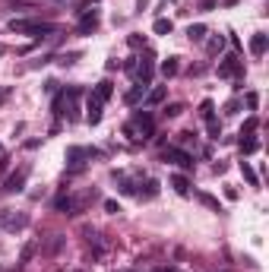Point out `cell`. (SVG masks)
<instances>
[{
	"label": "cell",
	"instance_id": "obj_22",
	"mask_svg": "<svg viewBox=\"0 0 269 272\" xmlns=\"http://www.w3.org/2000/svg\"><path fill=\"white\" fill-rule=\"evenodd\" d=\"M187 38H190V42H203V38H206V25L203 22L190 25V29H187Z\"/></svg>",
	"mask_w": 269,
	"mask_h": 272
},
{
	"label": "cell",
	"instance_id": "obj_19",
	"mask_svg": "<svg viewBox=\"0 0 269 272\" xmlns=\"http://www.w3.org/2000/svg\"><path fill=\"white\" fill-rule=\"evenodd\" d=\"M197 200H200V203H203V206H206V209H212V212H222V203H219V200H215V196H212V193H197Z\"/></svg>",
	"mask_w": 269,
	"mask_h": 272
},
{
	"label": "cell",
	"instance_id": "obj_14",
	"mask_svg": "<svg viewBox=\"0 0 269 272\" xmlns=\"http://www.w3.org/2000/svg\"><path fill=\"white\" fill-rule=\"evenodd\" d=\"M136 196H139V200H156V196H158V181H146V187L136 190Z\"/></svg>",
	"mask_w": 269,
	"mask_h": 272
},
{
	"label": "cell",
	"instance_id": "obj_1",
	"mask_svg": "<svg viewBox=\"0 0 269 272\" xmlns=\"http://www.w3.org/2000/svg\"><path fill=\"white\" fill-rule=\"evenodd\" d=\"M10 32H29L35 38H48V35H54V25L51 22H32V19H10Z\"/></svg>",
	"mask_w": 269,
	"mask_h": 272
},
{
	"label": "cell",
	"instance_id": "obj_26",
	"mask_svg": "<svg viewBox=\"0 0 269 272\" xmlns=\"http://www.w3.org/2000/svg\"><path fill=\"white\" fill-rule=\"evenodd\" d=\"M257 127H260V121H257V117H247V121H244V127H241V136H250Z\"/></svg>",
	"mask_w": 269,
	"mask_h": 272
},
{
	"label": "cell",
	"instance_id": "obj_10",
	"mask_svg": "<svg viewBox=\"0 0 269 272\" xmlns=\"http://www.w3.org/2000/svg\"><path fill=\"white\" fill-rule=\"evenodd\" d=\"M79 35H92V32H98V16L95 13H89V16H83V22H79Z\"/></svg>",
	"mask_w": 269,
	"mask_h": 272
},
{
	"label": "cell",
	"instance_id": "obj_33",
	"mask_svg": "<svg viewBox=\"0 0 269 272\" xmlns=\"http://www.w3.org/2000/svg\"><path fill=\"white\" fill-rule=\"evenodd\" d=\"M257 105H260V95H257V92H247V108L257 111Z\"/></svg>",
	"mask_w": 269,
	"mask_h": 272
},
{
	"label": "cell",
	"instance_id": "obj_11",
	"mask_svg": "<svg viewBox=\"0 0 269 272\" xmlns=\"http://www.w3.org/2000/svg\"><path fill=\"white\" fill-rule=\"evenodd\" d=\"M92 95H95L98 102H108V98L114 95V83H111V79H102V83L95 85V92H92Z\"/></svg>",
	"mask_w": 269,
	"mask_h": 272
},
{
	"label": "cell",
	"instance_id": "obj_23",
	"mask_svg": "<svg viewBox=\"0 0 269 272\" xmlns=\"http://www.w3.org/2000/svg\"><path fill=\"white\" fill-rule=\"evenodd\" d=\"M260 149V143H257V139H250V136H241V155H253V152H257Z\"/></svg>",
	"mask_w": 269,
	"mask_h": 272
},
{
	"label": "cell",
	"instance_id": "obj_17",
	"mask_svg": "<svg viewBox=\"0 0 269 272\" xmlns=\"http://www.w3.org/2000/svg\"><path fill=\"white\" fill-rule=\"evenodd\" d=\"M139 98H146V83H136L130 92H127V105H136Z\"/></svg>",
	"mask_w": 269,
	"mask_h": 272
},
{
	"label": "cell",
	"instance_id": "obj_6",
	"mask_svg": "<svg viewBox=\"0 0 269 272\" xmlns=\"http://www.w3.org/2000/svg\"><path fill=\"white\" fill-rule=\"evenodd\" d=\"M92 155H102V152L98 149H83V146H70V149H67V165L83 168V158H92Z\"/></svg>",
	"mask_w": 269,
	"mask_h": 272
},
{
	"label": "cell",
	"instance_id": "obj_38",
	"mask_svg": "<svg viewBox=\"0 0 269 272\" xmlns=\"http://www.w3.org/2000/svg\"><path fill=\"white\" fill-rule=\"evenodd\" d=\"M158 272H174V269H158Z\"/></svg>",
	"mask_w": 269,
	"mask_h": 272
},
{
	"label": "cell",
	"instance_id": "obj_29",
	"mask_svg": "<svg viewBox=\"0 0 269 272\" xmlns=\"http://www.w3.org/2000/svg\"><path fill=\"white\" fill-rule=\"evenodd\" d=\"M79 61V54H76V51H70V54H60L57 57V63H60V67H70V63H76Z\"/></svg>",
	"mask_w": 269,
	"mask_h": 272
},
{
	"label": "cell",
	"instance_id": "obj_31",
	"mask_svg": "<svg viewBox=\"0 0 269 272\" xmlns=\"http://www.w3.org/2000/svg\"><path fill=\"white\" fill-rule=\"evenodd\" d=\"M238 111H241V102H238V98H231V102L225 105V114L231 117V114H238Z\"/></svg>",
	"mask_w": 269,
	"mask_h": 272
},
{
	"label": "cell",
	"instance_id": "obj_12",
	"mask_svg": "<svg viewBox=\"0 0 269 272\" xmlns=\"http://www.w3.org/2000/svg\"><path fill=\"white\" fill-rule=\"evenodd\" d=\"M152 70H156V63H152L149 57H146L143 63H136V76H139V83H146V85H149V79H152Z\"/></svg>",
	"mask_w": 269,
	"mask_h": 272
},
{
	"label": "cell",
	"instance_id": "obj_21",
	"mask_svg": "<svg viewBox=\"0 0 269 272\" xmlns=\"http://www.w3.org/2000/svg\"><path fill=\"white\" fill-rule=\"evenodd\" d=\"M241 174H244V181L250 184V187H257V184H260L257 171H253V168H250V165H247V162H241Z\"/></svg>",
	"mask_w": 269,
	"mask_h": 272
},
{
	"label": "cell",
	"instance_id": "obj_3",
	"mask_svg": "<svg viewBox=\"0 0 269 272\" xmlns=\"http://www.w3.org/2000/svg\"><path fill=\"white\" fill-rule=\"evenodd\" d=\"M29 165H22L19 171H10L6 174V181H3V193H22L25 190V177H29Z\"/></svg>",
	"mask_w": 269,
	"mask_h": 272
},
{
	"label": "cell",
	"instance_id": "obj_7",
	"mask_svg": "<svg viewBox=\"0 0 269 272\" xmlns=\"http://www.w3.org/2000/svg\"><path fill=\"white\" fill-rule=\"evenodd\" d=\"M133 127H136L143 136H152V130H156V121H152L149 111L139 108V111H133Z\"/></svg>",
	"mask_w": 269,
	"mask_h": 272
},
{
	"label": "cell",
	"instance_id": "obj_9",
	"mask_svg": "<svg viewBox=\"0 0 269 272\" xmlns=\"http://www.w3.org/2000/svg\"><path fill=\"white\" fill-rule=\"evenodd\" d=\"M266 48H269V35H263V32L250 35V54H253V57H263Z\"/></svg>",
	"mask_w": 269,
	"mask_h": 272
},
{
	"label": "cell",
	"instance_id": "obj_16",
	"mask_svg": "<svg viewBox=\"0 0 269 272\" xmlns=\"http://www.w3.org/2000/svg\"><path fill=\"white\" fill-rule=\"evenodd\" d=\"M178 70H180V63H178V57H168L165 63H161V76L165 79H171V76H178Z\"/></svg>",
	"mask_w": 269,
	"mask_h": 272
},
{
	"label": "cell",
	"instance_id": "obj_8",
	"mask_svg": "<svg viewBox=\"0 0 269 272\" xmlns=\"http://www.w3.org/2000/svg\"><path fill=\"white\" fill-rule=\"evenodd\" d=\"M102 108H105V102H98L95 95H89V102H86V121L95 127V124H102Z\"/></svg>",
	"mask_w": 269,
	"mask_h": 272
},
{
	"label": "cell",
	"instance_id": "obj_13",
	"mask_svg": "<svg viewBox=\"0 0 269 272\" xmlns=\"http://www.w3.org/2000/svg\"><path fill=\"white\" fill-rule=\"evenodd\" d=\"M171 187H174V193H180V196H190V181H187L184 174H174V177H171Z\"/></svg>",
	"mask_w": 269,
	"mask_h": 272
},
{
	"label": "cell",
	"instance_id": "obj_27",
	"mask_svg": "<svg viewBox=\"0 0 269 272\" xmlns=\"http://www.w3.org/2000/svg\"><path fill=\"white\" fill-rule=\"evenodd\" d=\"M206 130H209V139H219L222 136V124L215 121V117H212V121H206Z\"/></svg>",
	"mask_w": 269,
	"mask_h": 272
},
{
	"label": "cell",
	"instance_id": "obj_2",
	"mask_svg": "<svg viewBox=\"0 0 269 272\" xmlns=\"http://www.w3.org/2000/svg\"><path fill=\"white\" fill-rule=\"evenodd\" d=\"M29 222H32V218L25 215V212H10V209H0V228H3V231H10V234H16V231L29 228Z\"/></svg>",
	"mask_w": 269,
	"mask_h": 272
},
{
	"label": "cell",
	"instance_id": "obj_5",
	"mask_svg": "<svg viewBox=\"0 0 269 272\" xmlns=\"http://www.w3.org/2000/svg\"><path fill=\"white\" fill-rule=\"evenodd\" d=\"M161 158L171 162V165H178V168H184V171H193V155L187 149H165V152H161Z\"/></svg>",
	"mask_w": 269,
	"mask_h": 272
},
{
	"label": "cell",
	"instance_id": "obj_24",
	"mask_svg": "<svg viewBox=\"0 0 269 272\" xmlns=\"http://www.w3.org/2000/svg\"><path fill=\"white\" fill-rule=\"evenodd\" d=\"M171 19H156V25H152V32H156V35H171Z\"/></svg>",
	"mask_w": 269,
	"mask_h": 272
},
{
	"label": "cell",
	"instance_id": "obj_32",
	"mask_svg": "<svg viewBox=\"0 0 269 272\" xmlns=\"http://www.w3.org/2000/svg\"><path fill=\"white\" fill-rule=\"evenodd\" d=\"M127 44H130V48H143V44H146V35H130V38H127Z\"/></svg>",
	"mask_w": 269,
	"mask_h": 272
},
{
	"label": "cell",
	"instance_id": "obj_20",
	"mask_svg": "<svg viewBox=\"0 0 269 272\" xmlns=\"http://www.w3.org/2000/svg\"><path fill=\"white\" fill-rule=\"evenodd\" d=\"M54 209H57V212H73V209H76V200H73V196H57Z\"/></svg>",
	"mask_w": 269,
	"mask_h": 272
},
{
	"label": "cell",
	"instance_id": "obj_18",
	"mask_svg": "<svg viewBox=\"0 0 269 272\" xmlns=\"http://www.w3.org/2000/svg\"><path fill=\"white\" fill-rule=\"evenodd\" d=\"M114 177H117V174H114ZM117 190H120L124 196H136V184L127 181V177H117Z\"/></svg>",
	"mask_w": 269,
	"mask_h": 272
},
{
	"label": "cell",
	"instance_id": "obj_4",
	"mask_svg": "<svg viewBox=\"0 0 269 272\" xmlns=\"http://www.w3.org/2000/svg\"><path fill=\"white\" fill-rule=\"evenodd\" d=\"M219 76L222 79H231V76H244V63L238 61V54H225L222 57V63H219Z\"/></svg>",
	"mask_w": 269,
	"mask_h": 272
},
{
	"label": "cell",
	"instance_id": "obj_36",
	"mask_svg": "<svg viewBox=\"0 0 269 272\" xmlns=\"http://www.w3.org/2000/svg\"><path fill=\"white\" fill-rule=\"evenodd\" d=\"M146 6H149V0H136V10H139V13H143Z\"/></svg>",
	"mask_w": 269,
	"mask_h": 272
},
{
	"label": "cell",
	"instance_id": "obj_15",
	"mask_svg": "<svg viewBox=\"0 0 269 272\" xmlns=\"http://www.w3.org/2000/svg\"><path fill=\"white\" fill-rule=\"evenodd\" d=\"M165 95H168L165 85H156V89L146 92V105H158V102H165Z\"/></svg>",
	"mask_w": 269,
	"mask_h": 272
},
{
	"label": "cell",
	"instance_id": "obj_25",
	"mask_svg": "<svg viewBox=\"0 0 269 272\" xmlns=\"http://www.w3.org/2000/svg\"><path fill=\"white\" fill-rule=\"evenodd\" d=\"M200 117H203V121H212V117H215V105L209 102V98L200 105Z\"/></svg>",
	"mask_w": 269,
	"mask_h": 272
},
{
	"label": "cell",
	"instance_id": "obj_39",
	"mask_svg": "<svg viewBox=\"0 0 269 272\" xmlns=\"http://www.w3.org/2000/svg\"><path fill=\"white\" fill-rule=\"evenodd\" d=\"M57 3H60V0H57Z\"/></svg>",
	"mask_w": 269,
	"mask_h": 272
},
{
	"label": "cell",
	"instance_id": "obj_30",
	"mask_svg": "<svg viewBox=\"0 0 269 272\" xmlns=\"http://www.w3.org/2000/svg\"><path fill=\"white\" fill-rule=\"evenodd\" d=\"M222 44H225V38H222V35H215L212 42L206 44V51H209V54H219V51H222Z\"/></svg>",
	"mask_w": 269,
	"mask_h": 272
},
{
	"label": "cell",
	"instance_id": "obj_35",
	"mask_svg": "<svg viewBox=\"0 0 269 272\" xmlns=\"http://www.w3.org/2000/svg\"><path fill=\"white\" fill-rule=\"evenodd\" d=\"M180 111H184V105H168V111H165V114H168V117H178Z\"/></svg>",
	"mask_w": 269,
	"mask_h": 272
},
{
	"label": "cell",
	"instance_id": "obj_34",
	"mask_svg": "<svg viewBox=\"0 0 269 272\" xmlns=\"http://www.w3.org/2000/svg\"><path fill=\"white\" fill-rule=\"evenodd\" d=\"M105 212H111V215H117V212H120V206L114 203V200H105Z\"/></svg>",
	"mask_w": 269,
	"mask_h": 272
},
{
	"label": "cell",
	"instance_id": "obj_28",
	"mask_svg": "<svg viewBox=\"0 0 269 272\" xmlns=\"http://www.w3.org/2000/svg\"><path fill=\"white\" fill-rule=\"evenodd\" d=\"M32 253H35V244H25V247H22V253H19V266H25V263L32 260Z\"/></svg>",
	"mask_w": 269,
	"mask_h": 272
},
{
	"label": "cell",
	"instance_id": "obj_37",
	"mask_svg": "<svg viewBox=\"0 0 269 272\" xmlns=\"http://www.w3.org/2000/svg\"><path fill=\"white\" fill-rule=\"evenodd\" d=\"M6 95H10V89H0V102H6Z\"/></svg>",
	"mask_w": 269,
	"mask_h": 272
}]
</instances>
